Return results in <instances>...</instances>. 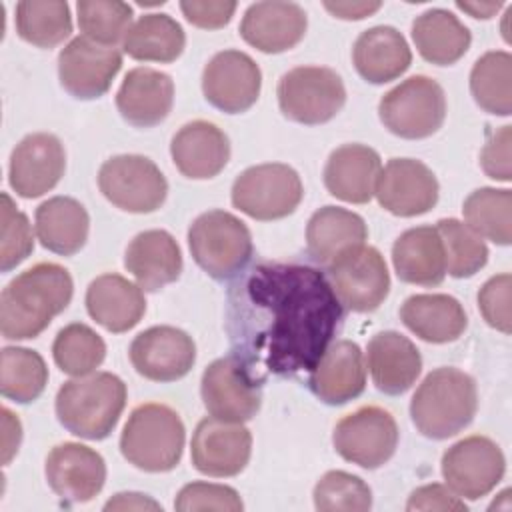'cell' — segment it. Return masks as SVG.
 Returning a JSON list of instances; mask_svg holds the SVG:
<instances>
[{
    "label": "cell",
    "instance_id": "obj_1",
    "mask_svg": "<svg viewBox=\"0 0 512 512\" xmlns=\"http://www.w3.org/2000/svg\"><path fill=\"white\" fill-rule=\"evenodd\" d=\"M226 302L232 356L260 384L310 372L344 316L328 276L306 264H254L240 272Z\"/></svg>",
    "mask_w": 512,
    "mask_h": 512
},
{
    "label": "cell",
    "instance_id": "obj_2",
    "mask_svg": "<svg viewBox=\"0 0 512 512\" xmlns=\"http://www.w3.org/2000/svg\"><path fill=\"white\" fill-rule=\"evenodd\" d=\"M74 284L70 272L54 262H40L20 272L0 296V330L6 340L40 336L54 316L66 310Z\"/></svg>",
    "mask_w": 512,
    "mask_h": 512
},
{
    "label": "cell",
    "instance_id": "obj_3",
    "mask_svg": "<svg viewBox=\"0 0 512 512\" xmlns=\"http://www.w3.org/2000/svg\"><path fill=\"white\" fill-rule=\"evenodd\" d=\"M478 390L470 374L442 366L432 370L410 400V416L418 432L446 440L462 432L476 416Z\"/></svg>",
    "mask_w": 512,
    "mask_h": 512
},
{
    "label": "cell",
    "instance_id": "obj_4",
    "mask_svg": "<svg viewBox=\"0 0 512 512\" xmlns=\"http://www.w3.org/2000/svg\"><path fill=\"white\" fill-rule=\"evenodd\" d=\"M126 406V384L112 372H90L60 386L58 422L74 436L104 440L116 428Z\"/></svg>",
    "mask_w": 512,
    "mask_h": 512
},
{
    "label": "cell",
    "instance_id": "obj_5",
    "mask_svg": "<svg viewBox=\"0 0 512 512\" xmlns=\"http://www.w3.org/2000/svg\"><path fill=\"white\" fill-rule=\"evenodd\" d=\"M186 430L180 414L160 402L136 406L120 434L122 456L144 472H170L178 466Z\"/></svg>",
    "mask_w": 512,
    "mask_h": 512
},
{
    "label": "cell",
    "instance_id": "obj_6",
    "mask_svg": "<svg viewBox=\"0 0 512 512\" xmlns=\"http://www.w3.org/2000/svg\"><path fill=\"white\" fill-rule=\"evenodd\" d=\"M188 246L194 262L214 280L240 274L254 252L248 226L226 210L200 214L190 224Z\"/></svg>",
    "mask_w": 512,
    "mask_h": 512
},
{
    "label": "cell",
    "instance_id": "obj_7",
    "mask_svg": "<svg viewBox=\"0 0 512 512\" xmlns=\"http://www.w3.org/2000/svg\"><path fill=\"white\" fill-rule=\"evenodd\" d=\"M380 122L388 132L406 140L436 134L446 118V96L442 86L416 74L388 90L378 104Z\"/></svg>",
    "mask_w": 512,
    "mask_h": 512
},
{
    "label": "cell",
    "instance_id": "obj_8",
    "mask_svg": "<svg viewBox=\"0 0 512 512\" xmlns=\"http://www.w3.org/2000/svg\"><path fill=\"white\" fill-rule=\"evenodd\" d=\"M280 112L298 124L316 126L332 120L346 102L342 78L326 66H298L278 82Z\"/></svg>",
    "mask_w": 512,
    "mask_h": 512
},
{
    "label": "cell",
    "instance_id": "obj_9",
    "mask_svg": "<svg viewBox=\"0 0 512 512\" xmlns=\"http://www.w3.org/2000/svg\"><path fill=\"white\" fill-rule=\"evenodd\" d=\"M304 196L298 172L280 162L250 166L232 184V204L254 220H278L292 214Z\"/></svg>",
    "mask_w": 512,
    "mask_h": 512
},
{
    "label": "cell",
    "instance_id": "obj_10",
    "mask_svg": "<svg viewBox=\"0 0 512 512\" xmlns=\"http://www.w3.org/2000/svg\"><path fill=\"white\" fill-rule=\"evenodd\" d=\"M98 188L116 208L132 214L158 210L168 196V182L146 156L120 154L108 158L98 170Z\"/></svg>",
    "mask_w": 512,
    "mask_h": 512
},
{
    "label": "cell",
    "instance_id": "obj_11",
    "mask_svg": "<svg viewBox=\"0 0 512 512\" xmlns=\"http://www.w3.org/2000/svg\"><path fill=\"white\" fill-rule=\"evenodd\" d=\"M332 442L344 460L374 470L394 456L398 446V424L388 410L380 406H362L336 424Z\"/></svg>",
    "mask_w": 512,
    "mask_h": 512
},
{
    "label": "cell",
    "instance_id": "obj_12",
    "mask_svg": "<svg viewBox=\"0 0 512 512\" xmlns=\"http://www.w3.org/2000/svg\"><path fill=\"white\" fill-rule=\"evenodd\" d=\"M504 472V454L488 436L462 438L442 456V476L448 488L468 500H478L492 492Z\"/></svg>",
    "mask_w": 512,
    "mask_h": 512
},
{
    "label": "cell",
    "instance_id": "obj_13",
    "mask_svg": "<svg viewBox=\"0 0 512 512\" xmlns=\"http://www.w3.org/2000/svg\"><path fill=\"white\" fill-rule=\"evenodd\" d=\"M328 280L340 304L352 312L376 310L390 292L384 256L374 246H358L328 266Z\"/></svg>",
    "mask_w": 512,
    "mask_h": 512
},
{
    "label": "cell",
    "instance_id": "obj_14",
    "mask_svg": "<svg viewBox=\"0 0 512 512\" xmlns=\"http://www.w3.org/2000/svg\"><path fill=\"white\" fill-rule=\"evenodd\" d=\"M200 394L208 414L226 422L252 420L262 404L260 382L232 354L206 366Z\"/></svg>",
    "mask_w": 512,
    "mask_h": 512
},
{
    "label": "cell",
    "instance_id": "obj_15",
    "mask_svg": "<svg viewBox=\"0 0 512 512\" xmlns=\"http://www.w3.org/2000/svg\"><path fill=\"white\" fill-rule=\"evenodd\" d=\"M122 68V54L114 46L98 44L86 36L72 38L58 54L62 88L78 100L104 96Z\"/></svg>",
    "mask_w": 512,
    "mask_h": 512
},
{
    "label": "cell",
    "instance_id": "obj_16",
    "mask_svg": "<svg viewBox=\"0 0 512 512\" xmlns=\"http://www.w3.org/2000/svg\"><path fill=\"white\" fill-rule=\"evenodd\" d=\"M262 72L258 64L240 50L214 54L202 72L204 98L226 114H240L252 108L260 96Z\"/></svg>",
    "mask_w": 512,
    "mask_h": 512
},
{
    "label": "cell",
    "instance_id": "obj_17",
    "mask_svg": "<svg viewBox=\"0 0 512 512\" xmlns=\"http://www.w3.org/2000/svg\"><path fill=\"white\" fill-rule=\"evenodd\" d=\"M190 454L194 468L206 476H236L250 460L252 434L242 422H226L210 416L198 422Z\"/></svg>",
    "mask_w": 512,
    "mask_h": 512
},
{
    "label": "cell",
    "instance_id": "obj_18",
    "mask_svg": "<svg viewBox=\"0 0 512 512\" xmlns=\"http://www.w3.org/2000/svg\"><path fill=\"white\" fill-rule=\"evenodd\" d=\"M374 194L378 204L394 216L412 218L430 212L438 202L434 172L414 158H392L380 170Z\"/></svg>",
    "mask_w": 512,
    "mask_h": 512
},
{
    "label": "cell",
    "instance_id": "obj_19",
    "mask_svg": "<svg viewBox=\"0 0 512 512\" xmlns=\"http://www.w3.org/2000/svg\"><path fill=\"white\" fill-rule=\"evenodd\" d=\"M128 356L140 376L154 382H174L192 370L196 344L180 328L152 326L132 340Z\"/></svg>",
    "mask_w": 512,
    "mask_h": 512
},
{
    "label": "cell",
    "instance_id": "obj_20",
    "mask_svg": "<svg viewBox=\"0 0 512 512\" xmlns=\"http://www.w3.org/2000/svg\"><path fill=\"white\" fill-rule=\"evenodd\" d=\"M66 170V152L58 136L34 132L24 136L10 156L8 182L22 198H38L50 192Z\"/></svg>",
    "mask_w": 512,
    "mask_h": 512
},
{
    "label": "cell",
    "instance_id": "obj_21",
    "mask_svg": "<svg viewBox=\"0 0 512 512\" xmlns=\"http://www.w3.org/2000/svg\"><path fill=\"white\" fill-rule=\"evenodd\" d=\"M46 480L56 496L66 502L92 500L106 482V462L90 446L64 442L54 446L46 456Z\"/></svg>",
    "mask_w": 512,
    "mask_h": 512
},
{
    "label": "cell",
    "instance_id": "obj_22",
    "mask_svg": "<svg viewBox=\"0 0 512 512\" xmlns=\"http://www.w3.org/2000/svg\"><path fill=\"white\" fill-rule=\"evenodd\" d=\"M308 18L296 2L250 4L240 22V36L246 44L266 54H280L294 48L306 34Z\"/></svg>",
    "mask_w": 512,
    "mask_h": 512
},
{
    "label": "cell",
    "instance_id": "obj_23",
    "mask_svg": "<svg viewBox=\"0 0 512 512\" xmlns=\"http://www.w3.org/2000/svg\"><path fill=\"white\" fill-rule=\"evenodd\" d=\"M308 384L330 406L358 398L366 388V366L360 346L352 340L332 342L310 370Z\"/></svg>",
    "mask_w": 512,
    "mask_h": 512
},
{
    "label": "cell",
    "instance_id": "obj_24",
    "mask_svg": "<svg viewBox=\"0 0 512 512\" xmlns=\"http://www.w3.org/2000/svg\"><path fill=\"white\" fill-rule=\"evenodd\" d=\"M174 104V82L166 72L138 66L132 68L116 94L120 116L136 128H152L166 120Z\"/></svg>",
    "mask_w": 512,
    "mask_h": 512
},
{
    "label": "cell",
    "instance_id": "obj_25",
    "mask_svg": "<svg viewBox=\"0 0 512 512\" xmlns=\"http://www.w3.org/2000/svg\"><path fill=\"white\" fill-rule=\"evenodd\" d=\"M174 166L182 176L208 180L218 176L230 160L228 136L208 120L184 124L170 142Z\"/></svg>",
    "mask_w": 512,
    "mask_h": 512
},
{
    "label": "cell",
    "instance_id": "obj_26",
    "mask_svg": "<svg viewBox=\"0 0 512 512\" xmlns=\"http://www.w3.org/2000/svg\"><path fill=\"white\" fill-rule=\"evenodd\" d=\"M382 164L374 148L366 144L338 146L324 166L326 190L350 204H366L374 196Z\"/></svg>",
    "mask_w": 512,
    "mask_h": 512
},
{
    "label": "cell",
    "instance_id": "obj_27",
    "mask_svg": "<svg viewBox=\"0 0 512 512\" xmlns=\"http://www.w3.org/2000/svg\"><path fill=\"white\" fill-rule=\"evenodd\" d=\"M366 352L372 382L388 396H398L410 390L422 372L418 348L400 332L384 330L374 334Z\"/></svg>",
    "mask_w": 512,
    "mask_h": 512
},
{
    "label": "cell",
    "instance_id": "obj_28",
    "mask_svg": "<svg viewBox=\"0 0 512 512\" xmlns=\"http://www.w3.org/2000/svg\"><path fill=\"white\" fill-rule=\"evenodd\" d=\"M124 266L142 290L156 292L178 280L182 272V252L170 232L144 230L130 240Z\"/></svg>",
    "mask_w": 512,
    "mask_h": 512
},
{
    "label": "cell",
    "instance_id": "obj_29",
    "mask_svg": "<svg viewBox=\"0 0 512 512\" xmlns=\"http://www.w3.org/2000/svg\"><path fill=\"white\" fill-rule=\"evenodd\" d=\"M86 310L102 328L120 334L134 328L144 312L146 298L140 286L120 274H102L86 290Z\"/></svg>",
    "mask_w": 512,
    "mask_h": 512
},
{
    "label": "cell",
    "instance_id": "obj_30",
    "mask_svg": "<svg viewBox=\"0 0 512 512\" xmlns=\"http://www.w3.org/2000/svg\"><path fill=\"white\" fill-rule=\"evenodd\" d=\"M368 228L362 216L340 206H324L312 214L306 226V246L312 260L330 266L346 252L362 246Z\"/></svg>",
    "mask_w": 512,
    "mask_h": 512
},
{
    "label": "cell",
    "instance_id": "obj_31",
    "mask_svg": "<svg viewBox=\"0 0 512 512\" xmlns=\"http://www.w3.org/2000/svg\"><path fill=\"white\" fill-rule=\"evenodd\" d=\"M352 62L366 82L386 84L410 68L412 52L394 26H372L356 38Z\"/></svg>",
    "mask_w": 512,
    "mask_h": 512
},
{
    "label": "cell",
    "instance_id": "obj_32",
    "mask_svg": "<svg viewBox=\"0 0 512 512\" xmlns=\"http://www.w3.org/2000/svg\"><path fill=\"white\" fill-rule=\"evenodd\" d=\"M396 276L406 284L438 286L446 276V256L436 226H416L392 244Z\"/></svg>",
    "mask_w": 512,
    "mask_h": 512
},
{
    "label": "cell",
    "instance_id": "obj_33",
    "mask_svg": "<svg viewBox=\"0 0 512 512\" xmlns=\"http://www.w3.org/2000/svg\"><path fill=\"white\" fill-rule=\"evenodd\" d=\"M400 320L420 340L432 344L454 342L468 326L462 304L448 294H414L400 308Z\"/></svg>",
    "mask_w": 512,
    "mask_h": 512
},
{
    "label": "cell",
    "instance_id": "obj_34",
    "mask_svg": "<svg viewBox=\"0 0 512 512\" xmlns=\"http://www.w3.org/2000/svg\"><path fill=\"white\" fill-rule=\"evenodd\" d=\"M40 244L60 256L80 252L88 240L90 216L86 208L70 196H54L42 202L34 214Z\"/></svg>",
    "mask_w": 512,
    "mask_h": 512
},
{
    "label": "cell",
    "instance_id": "obj_35",
    "mask_svg": "<svg viewBox=\"0 0 512 512\" xmlns=\"http://www.w3.org/2000/svg\"><path fill=\"white\" fill-rule=\"evenodd\" d=\"M412 40L418 54L436 66L458 62L470 48V30L444 8H430L412 22Z\"/></svg>",
    "mask_w": 512,
    "mask_h": 512
},
{
    "label": "cell",
    "instance_id": "obj_36",
    "mask_svg": "<svg viewBox=\"0 0 512 512\" xmlns=\"http://www.w3.org/2000/svg\"><path fill=\"white\" fill-rule=\"evenodd\" d=\"M186 46L182 26L170 14H144L128 28L122 48L140 62H174Z\"/></svg>",
    "mask_w": 512,
    "mask_h": 512
},
{
    "label": "cell",
    "instance_id": "obj_37",
    "mask_svg": "<svg viewBox=\"0 0 512 512\" xmlns=\"http://www.w3.org/2000/svg\"><path fill=\"white\" fill-rule=\"evenodd\" d=\"M474 102L490 114L512 112V56L506 50H490L480 56L470 72Z\"/></svg>",
    "mask_w": 512,
    "mask_h": 512
},
{
    "label": "cell",
    "instance_id": "obj_38",
    "mask_svg": "<svg viewBox=\"0 0 512 512\" xmlns=\"http://www.w3.org/2000/svg\"><path fill=\"white\" fill-rule=\"evenodd\" d=\"M18 36L38 48H54L72 34L70 6L60 0H22L16 4Z\"/></svg>",
    "mask_w": 512,
    "mask_h": 512
},
{
    "label": "cell",
    "instance_id": "obj_39",
    "mask_svg": "<svg viewBox=\"0 0 512 512\" xmlns=\"http://www.w3.org/2000/svg\"><path fill=\"white\" fill-rule=\"evenodd\" d=\"M466 226L480 238L508 246L512 242V192L508 188H478L462 206Z\"/></svg>",
    "mask_w": 512,
    "mask_h": 512
},
{
    "label": "cell",
    "instance_id": "obj_40",
    "mask_svg": "<svg viewBox=\"0 0 512 512\" xmlns=\"http://www.w3.org/2000/svg\"><path fill=\"white\" fill-rule=\"evenodd\" d=\"M48 384V368L44 358L30 348H2L0 392L18 404L34 402Z\"/></svg>",
    "mask_w": 512,
    "mask_h": 512
},
{
    "label": "cell",
    "instance_id": "obj_41",
    "mask_svg": "<svg viewBox=\"0 0 512 512\" xmlns=\"http://www.w3.org/2000/svg\"><path fill=\"white\" fill-rule=\"evenodd\" d=\"M52 358L64 374L86 376L104 362L106 344L90 326L72 322L56 334Z\"/></svg>",
    "mask_w": 512,
    "mask_h": 512
},
{
    "label": "cell",
    "instance_id": "obj_42",
    "mask_svg": "<svg viewBox=\"0 0 512 512\" xmlns=\"http://www.w3.org/2000/svg\"><path fill=\"white\" fill-rule=\"evenodd\" d=\"M440 234L446 272L454 278H470L488 262V248L484 240L456 218H442L436 224Z\"/></svg>",
    "mask_w": 512,
    "mask_h": 512
},
{
    "label": "cell",
    "instance_id": "obj_43",
    "mask_svg": "<svg viewBox=\"0 0 512 512\" xmlns=\"http://www.w3.org/2000/svg\"><path fill=\"white\" fill-rule=\"evenodd\" d=\"M76 12L84 36L104 46L124 40L134 16L132 6L120 0H80Z\"/></svg>",
    "mask_w": 512,
    "mask_h": 512
},
{
    "label": "cell",
    "instance_id": "obj_44",
    "mask_svg": "<svg viewBox=\"0 0 512 512\" xmlns=\"http://www.w3.org/2000/svg\"><path fill=\"white\" fill-rule=\"evenodd\" d=\"M314 506L320 512H366L372 506L370 486L344 470L326 472L314 486Z\"/></svg>",
    "mask_w": 512,
    "mask_h": 512
},
{
    "label": "cell",
    "instance_id": "obj_45",
    "mask_svg": "<svg viewBox=\"0 0 512 512\" xmlns=\"http://www.w3.org/2000/svg\"><path fill=\"white\" fill-rule=\"evenodd\" d=\"M34 250L32 226L24 212H20L10 198L2 192V224H0V270L10 272L24 262Z\"/></svg>",
    "mask_w": 512,
    "mask_h": 512
},
{
    "label": "cell",
    "instance_id": "obj_46",
    "mask_svg": "<svg viewBox=\"0 0 512 512\" xmlns=\"http://www.w3.org/2000/svg\"><path fill=\"white\" fill-rule=\"evenodd\" d=\"M174 508L180 512H194V510H228L240 512L244 508L238 492L224 484L212 482H190L186 484L176 500Z\"/></svg>",
    "mask_w": 512,
    "mask_h": 512
},
{
    "label": "cell",
    "instance_id": "obj_47",
    "mask_svg": "<svg viewBox=\"0 0 512 512\" xmlns=\"http://www.w3.org/2000/svg\"><path fill=\"white\" fill-rule=\"evenodd\" d=\"M510 288L512 276L508 272L496 274L484 282L478 292V308L482 318L488 326L510 334L512 320H510Z\"/></svg>",
    "mask_w": 512,
    "mask_h": 512
},
{
    "label": "cell",
    "instance_id": "obj_48",
    "mask_svg": "<svg viewBox=\"0 0 512 512\" xmlns=\"http://www.w3.org/2000/svg\"><path fill=\"white\" fill-rule=\"evenodd\" d=\"M510 144H512V126L510 124L498 128L486 140V144L480 152V166L488 178L510 182V178H512Z\"/></svg>",
    "mask_w": 512,
    "mask_h": 512
},
{
    "label": "cell",
    "instance_id": "obj_49",
    "mask_svg": "<svg viewBox=\"0 0 512 512\" xmlns=\"http://www.w3.org/2000/svg\"><path fill=\"white\" fill-rule=\"evenodd\" d=\"M180 10L184 18L204 30H216L226 26L234 12H236V2H226V0H186L180 2Z\"/></svg>",
    "mask_w": 512,
    "mask_h": 512
},
{
    "label": "cell",
    "instance_id": "obj_50",
    "mask_svg": "<svg viewBox=\"0 0 512 512\" xmlns=\"http://www.w3.org/2000/svg\"><path fill=\"white\" fill-rule=\"evenodd\" d=\"M406 510L408 512H414V510H466V504L464 500H460L458 494H454L448 486L444 484H426V486H420L416 488L408 502H406Z\"/></svg>",
    "mask_w": 512,
    "mask_h": 512
},
{
    "label": "cell",
    "instance_id": "obj_51",
    "mask_svg": "<svg viewBox=\"0 0 512 512\" xmlns=\"http://www.w3.org/2000/svg\"><path fill=\"white\" fill-rule=\"evenodd\" d=\"M2 462L8 464L12 456L18 452L22 440V424L16 414L8 408H2Z\"/></svg>",
    "mask_w": 512,
    "mask_h": 512
},
{
    "label": "cell",
    "instance_id": "obj_52",
    "mask_svg": "<svg viewBox=\"0 0 512 512\" xmlns=\"http://www.w3.org/2000/svg\"><path fill=\"white\" fill-rule=\"evenodd\" d=\"M324 8L340 20H362L382 8V2H324Z\"/></svg>",
    "mask_w": 512,
    "mask_h": 512
},
{
    "label": "cell",
    "instance_id": "obj_53",
    "mask_svg": "<svg viewBox=\"0 0 512 512\" xmlns=\"http://www.w3.org/2000/svg\"><path fill=\"white\" fill-rule=\"evenodd\" d=\"M104 510H162L158 502L140 492H120L104 504Z\"/></svg>",
    "mask_w": 512,
    "mask_h": 512
},
{
    "label": "cell",
    "instance_id": "obj_54",
    "mask_svg": "<svg viewBox=\"0 0 512 512\" xmlns=\"http://www.w3.org/2000/svg\"><path fill=\"white\" fill-rule=\"evenodd\" d=\"M456 6L468 12L472 18H492L504 4L502 2H456Z\"/></svg>",
    "mask_w": 512,
    "mask_h": 512
}]
</instances>
